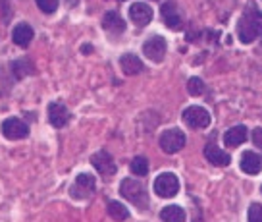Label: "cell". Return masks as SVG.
Returning a JSON list of instances; mask_svg holds the SVG:
<instances>
[{
  "label": "cell",
  "instance_id": "1",
  "mask_svg": "<svg viewBox=\"0 0 262 222\" xmlns=\"http://www.w3.org/2000/svg\"><path fill=\"white\" fill-rule=\"evenodd\" d=\"M260 33H262V16L258 14V12L247 10L237 24L239 41L249 45V43H253L254 39H258Z\"/></svg>",
  "mask_w": 262,
  "mask_h": 222
},
{
  "label": "cell",
  "instance_id": "2",
  "mask_svg": "<svg viewBox=\"0 0 262 222\" xmlns=\"http://www.w3.org/2000/svg\"><path fill=\"white\" fill-rule=\"evenodd\" d=\"M120 195L123 199L131 201L135 207L139 209H147L148 207V195H147V189L141 181L133 180V178H125L120 184Z\"/></svg>",
  "mask_w": 262,
  "mask_h": 222
},
{
  "label": "cell",
  "instance_id": "3",
  "mask_svg": "<svg viewBox=\"0 0 262 222\" xmlns=\"http://www.w3.org/2000/svg\"><path fill=\"white\" fill-rule=\"evenodd\" d=\"M152 189H155V193L158 197L170 199L173 195H178V191H180V180H178V176L173 172H162L156 176Z\"/></svg>",
  "mask_w": 262,
  "mask_h": 222
},
{
  "label": "cell",
  "instance_id": "4",
  "mask_svg": "<svg viewBox=\"0 0 262 222\" xmlns=\"http://www.w3.org/2000/svg\"><path fill=\"white\" fill-rule=\"evenodd\" d=\"M181 118H183V124L193 128V130H203V128L210 126V112L205 107H199V105L185 108Z\"/></svg>",
  "mask_w": 262,
  "mask_h": 222
},
{
  "label": "cell",
  "instance_id": "5",
  "mask_svg": "<svg viewBox=\"0 0 262 222\" xmlns=\"http://www.w3.org/2000/svg\"><path fill=\"white\" fill-rule=\"evenodd\" d=\"M185 141H187V137H185V133L181 132V130L170 128V130L162 132L158 143H160V149H162L164 153L173 155V153H178V151H181V149L185 147Z\"/></svg>",
  "mask_w": 262,
  "mask_h": 222
},
{
  "label": "cell",
  "instance_id": "6",
  "mask_svg": "<svg viewBox=\"0 0 262 222\" xmlns=\"http://www.w3.org/2000/svg\"><path fill=\"white\" fill-rule=\"evenodd\" d=\"M95 188H97V180L93 174H77V178L70 188V195L74 199H89L95 193Z\"/></svg>",
  "mask_w": 262,
  "mask_h": 222
},
{
  "label": "cell",
  "instance_id": "7",
  "mask_svg": "<svg viewBox=\"0 0 262 222\" xmlns=\"http://www.w3.org/2000/svg\"><path fill=\"white\" fill-rule=\"evenodd\" d=\"M166 52H168V43L160 35H152L150 39H147V41L143 43V54L150 62H155V64L162 62L164 58H166Z\"/></svg>",
  "mask_w": 262,
  "mask_h": 222
},
{
  "label": "cell",
  "instance_id": "8",
  "mask_svg": "<svg viewBox=\"0 0 262 222\" xmlns=\"http://www.w3.org/2000/svg\"><path fill=\"white\" fill-rule=\"evenodd\" d=\"M0 130H2V135L10 141L25 139L29 135V126L19 118H6L0 126Z\"/></svg>",
  "mask_w": 262,
  "mask_h": 222
},
{
  "label": "cell",
  "instance_id": "9",
  "mask_svg": "<svg viewBox=\"0 0 262 222\" xmlns=\"http://www.w3.org/2000/svg\"><path fill=\"white\" fill-rule=\"evenodd\" d=\"M91 165L95 166V170H97L100 176H104V178L114 176L116 170H118L114 156L110 155L108 151H98V153H95V155L91 156Z\"/></svg>",
  "mask_w": 262,
  "mask_h": 222
},
{
  "label": "cell",
  "instance_id": "10",
  "mask_svg": "<svg viewBox=\"0 0 262 222\" xmlns=\"http://www.w3.org/2000/svg\"><path fill=\"white\" fill-rule=\"evenodd\" d=\"M160 16H162L164 25L172 31H178L183 27V16H181L178 4H173V2H164L160 6Z\"/></svg>",
  "mask_w": 262,
  "mask_h": 222
},
{
  "label": "cell",
  "instance_id": "11",
  "mask_svg": "<svg viewBox=\"0 0 262 222\" xmlns=\"http://www.w3.org/2000/svg\"><path fill=\"white\" fill-rule=\"evenodd\" d=\"M129 17L131 22L139 27H145L152 22V8L145 2H135L129 6Z\"/></svg>",
  "mask_w": 262,
  "mask_h": 222
},
{
  "label": "cell",
  "instance_id": "12",
  "mask_svg": "<svg viewBox=\"0 0 262 222\" xmlns=\"http://www.w3.org/2000/svg\"><path fill=\"white\" fill-rule=\"evenodd\" d=\"M239 166L245 174H258L262 170V156L254 151H243L241 153V158H239Z\"/></svg>",
  "mask_w": 262,
  "mask_h": 222
},
{
  "label": "cell",
  "instance_id": "13",
  "mask_svg": "<svg viewBox=\"0 0 262 222\" xmlns=\"http://www.w3.org/2000/svg\"><path fill=\"white\" fill-rule=\"evenodd\" d=\"M203 153H205L206 160L214 166H229V163H231V156H229L224 149H220L218 145H214V143H206Z\"/></svg>",
  "mask_w": 262,
  "mask_h": 222
},
{
  "label": "cell",
  "instance_id": "14",
  "mask_svg": "<svg viewBox=\"0 0 262 222\" xmlns=\"http://www.w3.org/2000/svg\"><path fill=\"white\" fill-rule=\"evenodd\" d=\"M49 122L54 128H64L70 122V110L62 103H50L49 105Z\"/></svg>",
  "mask_w": 262,
  "mask_h": 222
},
{
  "label": "cell",
  "instance_id": "15",
  "mask_svg": "<svg viewBox=\"0 0 262 222\" xmlns=\"http://www.w3.org/2000/svg\"><path fill=\"white\" fill-rule=\"evenodd\" d=\"M120 68H122V72L125 75H137L145 70V64L141 62L139 56L127 52V54H122V56H120Z\"/></svg>",
  "mask_w": 262,
  "mask_h": 222
},
{
  "label": "cell",
  "instance_id": "16",
  "mask_svg": "<svg viewBox=\"0 0 262 222\" xmlns=\"http://www.w3.org/2000/svg\"><path fill=\"white\" fill-rule=\"evenodd\" d=\"M33 37H35V31H33V27L29 24H17L14 27V31H12V41L16 43L17 47H21V49L29 47Z\"/></svg>",
  "mask_w": 262,
  "mask_h": 222
},
{
  "label": "cell",
  "instance_id": "17",
  "mask_svg": "<svg viewBox=\"0 0 262 222\" xmlns=\"http://www.w3.org/2000/svg\"><path fill=\"white\" fill-rule=\"evenodd\" d=\"M102 27L106 29L108 33L120 35L125 31V22H123L118 12H106L104 17H102Z\"/></svg>",
  "mask_w": 262,
  "mask_h": 222
},
{
  "label": "cell",
  "instance_id": "18",
  "mask_svg": "<svg viewBox=\"0 0 262 222\" xmlns=\"http://www.w3.org/2000/svg\"><path fill=\"white\" fill-rule=\"evenodd\" d=\"M247 139V128L243 124H239V126H233L231 130L224 133V143L228 145V147H237L241 143H245Z\"/></svg>",
  "mask_w": 262,
  "mask_h": 222
},
{
  "label": "cell",
  "instance_id": "19",
  "mask_svg": "<svg viewBox=\"0 0 262 222\" xmlns=\"http://www.w3.org/2000/svg\"><path fill=\"white\" fill-rule=\"evenodd\" d=\"M160 220L162 222H185L187 214L180 205H168L160 211Z\"/></svg>",
  "mask_w": 262,
  "mask_h": 222
},
{
  "label": "cell",
  "instance_id": "20",
  "mask_svg": "<svg viewBox=\"0 0 262 222\" xmlns=\"http://www.w3.org/2000/svg\"><path fill=\"white\" fill-rule=\"evenodd\" d=\"M108 214H110V218H114L116 222H123L131 216L129 209L125 205H122V203H118V201H108Z\"/></svg>",
  "mask_w": 262,
  "mask_h": 222
},
{
  "label": "cell",
  "instance_id": "21",
  "mask_svg": "<svg viewBox=\"0 0 262 222\" xmlns=\"http://www.w3.org/2000/svg\"><path fill=\"white\" fill-rule=\"evenodd\" d=\"M131 172L135 174V176H147L148 172V158L147 156H135L133 160H131Z\"/></svg>",
  "mask_w": 262,
  "mask_h": 222
},
{
  "label": "cell",
  "instance_id": "22",
  "mask_svg": "<svg viewBox=\"0 0 262 222\" xmlns=\"http://www.w3.org/2000/svg\"><path fill=\"white\" fill-rule=\"evenodd\" d=\"M205 83H203V79L201 77H191L187 82V91L189 95H193V97H199V95H203L205 93Z\"/></svg>",
  "mask_w": 262,
  "mask_h": 222
},
{
  "label": "cell",
  "instance_id": "23",
  "mask_svg": "<svg viewBox=\"0 0 262 222\" xmlns=\"http://www.w3.org/2000/svg\"><path fill=\"white\" fill-rule=\"evenodd\" d=\"M35 4H37L39 10L45 12V14H54V12L58 10L60 0H35Z\"/></svg>",
  "mask_w": 262,
  "mask_h": 222
},
{
  "label": "cell",
  "instance_id": "24",
  "mask_svg": "<svg viewBox=\"0 0 262 222\" xmlns=\"http://www.w3.org/2000/svg\"><path fill=\"white\" fill-rule=\"evenodd\" d=\"M247 220L249 222H262V205L260 203H251L249 213H247Z\"/></svg>",
  "mask_w": 262,
  "mask_h": 222
},
{
  "label": "cell",
  "instance_id": "25",
  "mask_svg": "<svg viewBox=\"0 0 262 222\" xmlns=\"http://www.w3.org/2000/svg\"><path fill=\"white\" fill-rule=\"evenodd\" d=\"M253 143L258 149H262V128H254L253 130Z\"/></svg>",
  "mask_w": 262,
  "mask_h": 222
},
{
  "label": "cell",
  "instance_id": "26",
  "mask_svg": "<svg viewBox=\"0 0 262 222\" xmlns=\"http://www.w3.org/2000/svg\"><path fill=\"white\" fill-rule=\"evenodd\" d=\"M91 50H93V47H91V45H83V47H81L83 54H91Z\"/></svg>",
  "mask_w": 262,
  "mask_h": 222
},
{
  "label": "cell",
  "instance_id": "27",
  "mask_svg": "<svg viewBox=\"0 0 262 222\" xmlns=\"http://www.w3.org/2000/svg\"><path fill=\"white\" fill-rule=\"evenodd\" d=\"M260 191H262V188H260Z\"/></svg>",
  "mask_w": 262,
  "mask_h": 222
},
{
  "label": "cell",
  "instance_id": "28",
  "mask_svg": "<svg viewBox=\"0 0 262 222\" xmlns=\"http://www.w3.org/2000/svg\"><path fill=\"white\" fill-rule=\"evenodd\" d=\"M120 2H122V0H120Z\"/></svg>",
  "mask_w": 262,
  "mask_h": 222
}]
</instances>
